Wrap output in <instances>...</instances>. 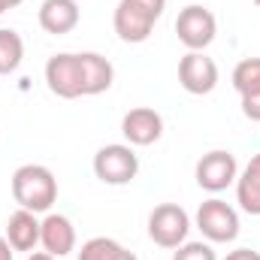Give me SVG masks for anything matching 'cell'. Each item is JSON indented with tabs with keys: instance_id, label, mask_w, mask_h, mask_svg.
Segmentation results:
<instances>
[{
	"instance_id": "obj_5",
	"label": "cell",
	"mask_w": 260,
	"mask_h": 260,
	"mask_svg": "<svg viewBox=\"0 0 260 260\" xmlns=\"http://www.w3.org/2000/svg\"><path fill=\"white\" fill-rule=\"evenodd\" d=\"M197 227L209 242H233L239 236V215L230 203L212 197L197 209Z\"/></svg>"
},
{
	"instance_id": "obj_20",
	"label": "cell",
	"mask_w": 260,
	"mask_h": 260,
	"mask_svg": "<svg viewBox=\"0 0 260 260\" xmlns=\"http://www.w3.org/2000/svg\"><path fill=\"white\" fill-rule=\"evenodd\" d=\"M127 3H133L136 9H142L145 15H151L154 21L164 15V9H167V0H127Z\"/></svg>"
},
{
	"instance_id": "obj_8",
	"label": "cell",
	"mask_w": 260,
	"mask_h": 260,
	"mask_svg": "<svg viewBox=\"0 0 260 260\" xmlns=\"http://www.w3.org/2000/svg\"><path fill=\"white\" fill-rule=\"evenodd\" d=\"M179 85L194 97L212 94L218 85V64L212 58H206L203 52H188L179 61Z\"/></svg>"
},
{
	"instance_id": "obj_4",
	"label": "cell",
	"mask_w": 260,
	"mask_h": 260,
	"mask_svg": "<svg viewBox=\"0 0 260 260\" xmlns=\"http://www.w3.org/2000/svg\"><path fill=\"white\" fill-rule=\"evenodd\" d=\"M176 34H179V43L188 49V52H203L212 46L215 34H218V18L212 15V9L191 3L179 12L176 18Z\"/></svg>"
},
{
	"instance_id": "obj_23",
	"label": "cell",
	"mask_w": 260,
	"mask_h": 260,
	"mask_svg": "<svg viewBox=\"0 0 260 260\" xmlns=\"http://www.w3.org/2000/svg\"><path fill=\"white\" fill-rule=\"evenodd\" d=\"M12 251H15V248L6 242V236H0V260H12Z\"/></svg>"
},
{
	"instance_id": "obj_6",
	"label": "cell",
	"mask_w": 260,
	"mask_h": 260,
	"mask_svg": "<svg viewBox=\"0 0 260 260\" xmlns=\"http://www.w3.org/2000/svg\"><path fill=\"white\" fill-rule=\"evenodd\" d=\"M46 85H49V91L55 97H64V100L85 97V82H82V61H79V55H73V52L52 55L49 64H46Z\"/></svg>"
},
{
	"instance_id": "obj_26",
	"label": "cell",
	"mask_w": 260,
	"mask_h": 260,
	"mask_svg": "<svg viewBox=\"0 0 260 260\" xmlns=\"http://www.w3.org/2000/svg\"><path fill=\"white\" fill-rule=\"evenodd\" d=\"M6 9H9V3H6V0H0V15H3Z\"/></svg>"
},
{
	"instance_id": "obj_11",
	"label": "cell",
	"mask_w": 260,
	"mask_h": 260,
	"mask_svg": "<svg viewBox=\"0 0 260 260\" xmlns=\"http://www.w3.org/2000/svg\"><path fill=\"white\" fill-rule=\"evenodd\" d=\"M112 27L118 34L121 43H145L154 30V18L145 15L142 9H136L133 3L121 0L115 6V15H112Z\"/></svg>"
},
{
	"instance_id": "obj_25",
	"label": "cell",
	"mask_w": 260,
	"mask_h": 260,
	"mask_svg": "<svg viewBox=\"0 0 260 260\" xmlns=\"http://www.w3.org/2000/svg\"><path fill=\"white\" fill-rule=\"evenodd\" d=\"M6 3H9V9H15V6H18V3H24V0H6Z\"/></svg>"
},
{
	"instance_id": "obj_12",
	"label": "cell",
	"mask_w": 260,
	"mask_h": 260,
	"mask_svg": "<svg viewBox=\"0 0 260 260\" xmlns=\"http://www.w3.org/2000/svg\"><path fill=\"white\" fill-rule=\"evenodd\" d=\"M37 18H40V27H43L46 34L64 37L70 30H76L82 12H79V3H76V0H43Z\"/></svg>"
},
{
	"instance_id": "obj_15",
	"label": "cell",
	"mask_w": 260,
	"mask_h": 260,
	"mask_svg": "<svg viewBox=\"0 0 260 260\" xmlns=\"http://www.w3.org/2000/svg\"><path fill=\"white\" fill-rule=\"evenodd\" d=\"M236 200L242 206V212L260 215V154L248 160V167L239 173L236 179Z\"/></svg>"
},
{
	"instance_id": "obj_27",
	"label": "cell",
	"mask_w": 260,
	"mask_h": 260,
	"mask_svg": "<svg viewBox=\"0 0 260 260\" xmlns=\"http://www.w3.org/2000/svg\"><path fill=\"white\" fill-rule=\"evenodd\" d=\"M254 3H257V6H260V0H254Z\"/></svg>"
},
{
	"instance_id": "obj_22",
	"label": "cell",
	"mask_w": 260,
	"mask_h": 260,
	"mask_svg": "<svg viewBox=\"0 0 260 260\" xmlns=\"http://www.w3.org/2000/svg\"><path fill=\"white\" fill-rule=\"evenodd\" d=\"M224 260H260V251H254V248H236Z\"/></svg>"
},
{
	"instance_id": "obj_10",
	"label": "cell",
	"mask_w": 260,
	"mask_h": 260,
	"mask_svg": "<svg viewBox=\"0 0 260 260\" xmlns=\"http://www.w3.org/2000/svg\"><path fill=\"white\" fill-rule=\"evenodd\" d=\"M40 245L52 254V257H67L70 251H76V227L67 215H46L40 221Z\"/></svg>"
},
{
	"instance_id": "obj_1",
	"label": "cell",
	"mask_w": 260,
	"mask_h": 260,
	"mask_svg": "<svg viewBox=\"0 0 260 260\" xmlns=\"http://www.w3.org/2000/svg\"><path fill=\"white\" fill-rule=\"evenodd\" d=\"M12 200L27 212H49L58 200V179L43 164H24L12 173Z\"/></svg>"
},
{
	"instance_id": "obj_21",
	"label": "cell",
	"mask_w": 260,
	"mask_h": 260,
	"mask_svg": "<svg viewBox=\"0 0 260 260\" xmlns=\"http://www.w3.org/2000/svg\"><path fill=\"white\" fill-rule=\"evenodd\" d=\"M242 115L251 118V121H260V91L242 97Z\"/></svg>"
},
{
	"instance_id": "obj_19",
	"label": "cell",
	"mask_w": 260,
	"mask_h": 260,
	"mask_svg": "<svg viewBox=\"0 0 260 260\" xmlns=\"http://www.w3.org/2000/svg\"><path fill=\"white\" fill-rule=\"evenodd\" d=\"M173 260H218V254L209 242H182Z\"/></svg>"
},
{
	"instance_id": "obj_18",
	"label": "cell",
	"mask_w": 260,
	"mask_h": 260,
	"mask_svg": "<svg viewBox=\"0 0 260 260\" xmlns=\"http://www.w3.org/2000/svg\"><path fill=\"white\" fill-rule=\"evenodd\" d=\"M233 88L239 97L260 91V58H245L233 70Z\"/></svg>"
},
{
	"instance_id": "obj_14",
	"label": "cell",
	"mask_w": 260,
	"mask_h": 260,
	"mask_svg": "<svg viewBox=\"0 0 260 260\" xmlns=\"http://www.w3.org/2000/svg\"><path fill=\"white\" fill-rule=\"evenodd\" d=\"M6 242L15 251H34L40 245V221H37V212H27V209L12 212L9 221H6Z\"/></svg>"
},
{
	"instance_id": "obj_2",
	"label": "cell",
	"mask_w": 260,
	"mask_h": 260,
	"mask_svg": "<svg viewBox=\"0 0 260 260\" xmlns=\"http://www.w3.org/2000/svg\"><path fill=\"white\" fill-rule=\"evenodd\" d=\"M191 233V218L179 203H160L151 209L148 215V236L154 245L160 248H179L182 242H188Z\"/></svg>"
},
{
	"instance_id": "obj_17",
	"label": "cell",
	"mask_w": 260,
	"mask_h": 260,
	"mask_svg": "<svg viewBox=\"0 0 260 260\" xmlns=\"http://www.w3.org/2000/svg\"><path fill=\"white\" fill-rule=\"evenodd\" d=\"M21 61H24V40L15 30L0 27V76L15 73Z\"/></svg>"
},
{
	"instance_id": "obj_7",
	"label": "cell",
	"mask_w": 260,
	"mask_h": 260,
	"mask_svg": "<svg viewBox=\"0 0 260 260\" xmlns=\"http://www.w3.org/2000/svg\"><path fill=\"white\" fill-rule=\"evenodd\" d=\"M197 185L209 194H221L224 188H230L236 179H239V167H236V157L224 148H215L209 154H203L197 160Z\"/></svg>"
},
{
	"instance_id": "obj_24",
	"label": "cell",
	"mask_w": 260,
	"mask_h": 260,
	"mask_svg": "<svg viewBox=\"0 0 260 260\" xmlns=\"http://www.w3.org/2000/svg\"><path fill=\"white\" fill-rule=\"evenodd\" d=\"M27 260H55L49 251H34V254H27Z\"/></svg>"
},
{
	"instance_id": "obj_9",
	"label": "cell",
	"mask_w": 260,
	"mask_h": 260,
	"mask_svg": "<svg viewBox=\"0 0 260 260\" xmlns=\"http://www.w3.org/2000/svg\"><path fill=\"white\" fill-rule=\"evenodd\" d=\"M121 133L130 145H154L164 136V118L151 106H136L121 118Z\"/></svg>"
},
{
	"instance_id": "obj_3",
	"label": "cell",
	"mask_w": 260,
	"mask_h": 260,
	"mask_svg": "<svg viewBox=\"0 0 260 260\" xmlns=\"http://www.w3.org/2000/svg\"><path fill=\"white\" fill-rule=\"evenodd\" d=\"M139 173V157L130 145L112 142L94 154V176L103 185H130Z\"/></svg>"
},
{
	"instance_id": "obj_13",
	"label": "cell",
	"mask_w": 260,
	"mask_h": 260,
	"mask_svg": "<svg viewBox=\"0 0 260 260\" xmlns=\"http://www.w3.org/2000/svg\"><path fill=\"white\" fill-rule=\"evenodd\" d=\"M82 61V82H85V97H97L103 91L112 88L115 82V67L109 64V58L97 55V52H79Z\"/></svg>"
},
{
	"instance_id": "obj_16",
	"label": "cell",
	"mask_w": 260,
	"mask_h": 260,
	"mask_svg": "<svg viewBox=\"0 0 260 260\" xmlns=\"http://www.w3.org/2000/svg\"><path fill=\"white\" fill-rule=\"evenodd\" d=\"M79 260H139L133 251H127L121 242L109 239V236H94L82 245Z\"/></svg>"
}]
</instances>
